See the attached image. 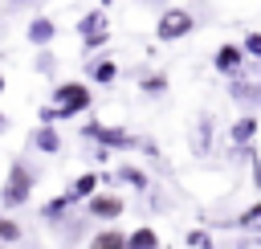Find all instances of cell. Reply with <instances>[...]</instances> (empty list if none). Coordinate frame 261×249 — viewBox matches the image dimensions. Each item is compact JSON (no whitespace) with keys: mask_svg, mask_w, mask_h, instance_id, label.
<instances>
[{"mask_svg":"<svg viewBox=\"0 0 261 249\" xmlns=\"http://www.w3.org/2000/svg\"><path fill=\"white\" fill-rule=\"evenodd\" d=\"M12 241H20V225L12 216H0V245H12Z\"/></svg>","mask_w":261,"mask_h":249,"instance_id":"17","label":"cell"},{"mask_svg":"<svg viewBox=\"0 0 261 249\" xmlns=\"http://www.w3.org/2000/svg\"><path fill=\"white\" fill-rule=\"evenodd\" d=\"M126 249H159V237H155V229H135L130 237H126Z\"/></svg>","mask_w":261,"mask_h":249,"instance_id":"13","label":"cell"},{"mask_svg":"<svg viewBox=\"0 0 261 249\" xmlns=\"http://www.w3.org/2000/svg\"><path fill=\"white\" fill-rule=\"evenodd\" d=\"M90 249H126V233H118V229H102V233L90 241Z\"/></svg>","mask_w":261,"mask_h":249,"instance_id":"12","label":"cell"},{"mask_svg":"<svg viewBox=\"0 0 261 249\" xmlns=\"http://www.w3.org/2000/svg\"><path fill=\"white\" fill-rule=\"evenodd\" d=\"M106 29V8H94V12H86L82 20H77V33L82 37H94V33H102Z\"/></svg>","mask_w":261,"mask_h":249,"instance_id":"11","label":"cell"},{"mask_svg":"<svg viewBox=\"0 0 261 249\" xmlns=\"http://www.w3.org/2000/svg\"><path fill=\"white\" fill-rule=\"evenodd\" d=\"M69 204H77V200H73V196H69V192H61V196H53V200H49V204H45V208H41V212H45V216H49V220H53V216H61V212H65V208H69Z\"/></svg>","mask_w":261,"mask_h":249,"instance_id":"16","label":"cell"},{"mask_svg":"<svg viewBox=\"0 0 261 249\" xmlns=\"http://www.w3.org/2000/svg\"><path fill=\"white\" fill-rule=\"evenodd\" d=\"M57 37V24L49 20V16H37L33 24H29V45H49Z\"/></svg>","mask_w":261,"mask_h":249,"instance_id":"8","label":"cell"},{"mask_svg":"<svg viewBox=\"0 0 261 249\" xmlns=\"http://www.w3.org/2000/svg\"><path fill=\"white\" fill-rule=\"evenodd\" d=\"M212 65L232 78V73H241V65H245V49H241V45H220L216 57H212Z\"/></svg>","mask_w":261,"mask_h":249,"instance_id":"6","label":"cell"},{"mask_svg":"<svg viewBox=\"0 0 261 249\" xmlns=\"http://www.w3.org/2000/svg\"><path fill=\"white\" fill-rule=\"evenodd\" d=\"M94 192H98V171H82V176L73 180V188H69L73 200H90Z\"/></svg>","mask_w":261,"mask_h":249,"instance_id":"10","label":"cell"},{"mask_svg":"<svg viewBox=\"0 0 261 249\" xmlns=\"http://www.w3.org/2000/svg\"><path fill=\"white\" fill-rule=\"evenodd\" d=\"M37 69H41V73H49V69H53V57H49V53H41V57H37Z\"/></svg>","mask_w":261,"mask_h":249,"instance_id":"22","label":"cell"},{"mask_svg":"<svg viewBox=\"0 0 261 249\" xmlns=\"http://www.w3.org/2000/svg\"><path fill=\"white\" fill-rule=\"evenodd\" d=\"M86 212L94 220H118L122 216V196H110V192H94L86 200Z\"/></svg>","mask_w":261,"mask_h":249,"instance_id":"5","label":"cell"},{"mask_svg":"<svg viewBox=\"0 0 261 249\" xmlns=\"http://www.w3.org/2000/svg\"><path fill=\"white\" fill-rule=\"evenodd\" d=\"M118 180H126V184H135V188H147V176H143L139 167H122V171H118Z\"/></svg>","mask_w":261,"mask_h":249,"instance_id":"19","label":"cell"},{"mask_svg":"<svg viewBox=\"0 0 261 249\" xmlns=\"http://www.w3.org/2000/svg\"><path fill=\"white\" fill-rule=\"evenodd\" d=\"M139 86H143V94H163V90H167V78H163V73H147Z\"/></svg>","mask_w":261,"mask_h":249,"instance_id":"18","label":"cell"},{"mask_svg":"<svg viewBox=\"0 0 261 249\" xmlns=\"http://www.w3.org/2000/svg\"><path fill=\"white\" fill-rule=\"evenodd\" d=\"M33 188H37V171H33L24 159H12V163H8V176H4V184H0V204H4V208L29 204Z\"/></svg>","mask_w":261,"mask_h":249,"instance_id":"2","label":"cell"},{"mask_svg":"<svg viewBox=\"0 0 261 249\" xmlns=\"http://www.w3.org/2000/svg\"><path fill=\"white\" fill-rule=\"evenodd\" d=\"M237 229H245V233H261V204L245 208V212L237 216Z\"/></svg>","mask_w":261,"mask_h":249,"instance_id":"15","label":"cell"},{"mask_svg":"<svg viewBox=\"0 0 261 249\" xmlns=\"http://www.w3.org/2000/svg\"><path fill=\"white\" fill-rule=\"evenodd\" d=\"M82 135L86 139H94V143H102V147H135V135L130 131H122V127H106V122H90V127H82Z\"/></svg>","mask_w":261,"mask_h":249,"instance_id":"4","label":"cell"},{"mask_svg":"<svg viewBox=\"0 0 261 249\" xmlns=\"http://www.w3.org/2000/svg\"><path fill=\"white\" fill-rule=\"evenodd\" d=\"M196 29V16L188 12V8H167L163 16H159V24H155V37L159 41H179V37H188Z\"/></svg>","mask_w":261,"mask_h":249,"instance_id":"3","label":"cell"},{"mask_svg":"<svg viewBox=\"0 0 261 249\" xmlns=\"http://www.w3.org/2000/svg\"><path fill=\"white\" fill-rule=\"evenodd\" d=\"M110 41V29H102V33H94V37H82V45H86V53L90 49H98V45H106Z\"/></svg>","mask_w":261,"mask_h":249,"instance_id":"20","label":"cell"},{"mask_svg":"<svg viewBox=\"0 0 261 249\" xmlns=\"http://www.w3.org/2000/svg\"><path fill=\"white\" fill-rule=\"evenodd\" d=\"M253 135H257V118L253 114H245V118L232 122V143H253Z\"/></svg>","mask_w":261,"mask_h":249,"instance_id":"14","label":"cell"},{"mask_svg":"<svg viewBox=\"0 0 261 249\" xmlns=\"http://www.w3.org/2000/svg\"><path fill=\"white\" fill-rule=\"evenodd\" d=\"M106 4H110V0H98V8H106Z\"/></svg>","mask_w":261,"mask_h":249,"instance_id":"25","label":"cell"},{"mask_svg":"<svg viewBox=\"0 0 261 249\" xmlns=\"http://www.w3.org/2000/svg\"><path fill=\"white\" fill-rule=\"evenodd\" d=\"M4 122H8V118H4V110H0V131H4Z\"/></svg>","mask_w":261,"mask_h":249,"instance_id":"23","label":"cell"},{"mask_svg":"<svg viewBox=\"0 0 261 249\" xmlns=\"http://www.w3.org/2000/svg\"><path fill=\"white\" fill-rule=\"evenodd\" d=\"M0 94H4V73H0Z\"/></svg>","mask_w":261,"mask_h":249,"instance_id":"24","label":"cell"},{"mask_svg":"<svg viewBox=\"0 0 261 249\" xmlns=\"http://www.w3.org/2000/svg\"><path fill=\"white\" fill-rule=\"evenodd\" d=\"M245 53L249 57H261V33H249L245 37Z\"/></svg>","mask_w":261,"mask_h":249,"instance_id":"21","label":"cell"},{"mask_svg":"<svg viewBox=\"0 0 261 249\" xmlns=\"http://www.w3.org/2000/svg\"><path fill=\"white\" fill-rule=\"evenodd\" d=\"M0 249H12V245H0Z\"/></svg>","mask_w":261,"mask_h":249,"instance_id":"27","label":"cell"},{"mask_svg":"<svg viewBox=\"0 0 261 249\" xmlns=\"http://www.w3.org/2000/svg\"><path fill=\"white\" fill-rule=\"evenodd\" d=\"M90 86L86 82H61L57 90H53V102L41 110V122H57V118H73V114H82V110H90Z\"/></svg>","mask_w":261,"mask_h":249,"instance_id":"1","label":"cell"},{"mask_svg":"<svg viewBox=\"0 0 261 249\" xmlns=\"http://www.w3.org/2000/svg\"><path fill=\"white\" fill-rule=\"evenodd\" d=\"M90 78H94L98 86H110V82L118 78V65H114L110 57H98V61H90Z\"/></svg>","mask_w":261,"mask_h":249,"instance_id":"9","label":"cell"},{"mask_svg":"<svg viewBox=\"0 0 261 249\" xmlns=\"http://www.w3.org/2000/svg\"><path fill=\"white\" fill-rule=\"evenodd\" d=\"M33 147H37V151H45V155L61 151V135L53 131V122H41V127L33 131Z\"/></svg>","mask_w":261,"mask_h":249,"instance_id":"7","label":"cell"},{"mask_svg":"<svg viewBox=\"0 0 261 249\" xmlns=\"http://www.w3.org/2000/svg\"><path fill=\"white\" fill-rule=\"evenodd\" d=\"M8 4H29V0H8Z\"/></svg>","mask_w":261,"mask_h":249,"instance_id":"26","label":"cell"}]
</instances>
